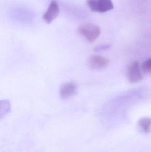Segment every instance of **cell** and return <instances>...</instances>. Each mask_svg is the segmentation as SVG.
I'll return each mask as SVG.
<instances>
[{"instance_id":"obj_4","label":"cell","mask_w":151,"mask_h":152,"mask_svg":"<svg viewBox=\"0 0 151 152\" xmlns=\"http://www.w3.org/2000/svg\"><path fill=\"white\" fill-rule=\"evenodd\" d=\"M127 77L129 80L132 83H136L142 80V74L138 61H134L129 65L128 69Z\"/></svg>"},{"instance_id":"obj_2","label":"cell","mask_w":151,"mask_h":152,"mask_svg":"<svg viewBox=\"0 0 151 152\" xmlns=\"http://www.w3.org/2000/svg\"><path fill=\"white\" fill-rule=\"evenodd\" d=\"M88 6L94 12H106L113 9L111 0H87Z\"/></svg>"},{"instance_id":"obj_7","label":"cell","mask_w":151,"mask_h":152,"mask_svg":"<svg viewBox=\"0 0 151 152\" xmlns=\"http://www.w3.org/2000/svg\"><path fill=\"white\" fill-rule=\"evenodd\" d=\"M11 110V104L8 100L0 101V120L3 118Z\"/></svg>"},{"instance_id":"obj_1","label":"cell","mask_w":151,"mask_h":152,"mask_svg":"<svg viewBox=\"0 0 151 152\" xmlns=\"http://www.w3.org/2000/svg\"><path fill=\"white\" fill-rule=\"evenodd\" d=\"M79 32L90 42L95 41L101 34V29L98 26L88 24L79 27Z\"/></svg>"},{"instance_id":"obj_9","label":"cell","mask_w":151,"mask_h":152,"mask_svg":"<svg viewBox=\"0 0 151 152\" xmlns=\"http://www.w3.org/2000/svg\"><path fill=\"white\" fill-rule=\"evenodd\" d=\"M142 69L145 74H150L151 72V59H148L144 61L142 65Z\"/></svg>"},{"instance_id":"obj_5","label":"cell","mask_w":151,"mask_h":152,"mask_svg":"<svg viewBox=\"0 0 151 152\" xmlns=\"http://www.w3.org/2000/svg\"><path fill=\"white\" fill-rule=\"evenodd\" d=\"M77 91V86L73 82H67L61 86L59 95L63 100H67L73 96Z\"/></svg>"},{"instance_id":"obj_3","label":"cell","mask_w":151,"mask_h":152,"mask_svg":"<svg viewBox=\"0 0 151 152\" xmlns=\"http://www.w3.org/2000/svg\"><path fill=\"white\" fill-rule=\"evenodd\" d=\"M109 60L106 58L99 55H92L88 59L87 65L93 70H101L108 66Z\"/></svg>"},{"instance_id":"obj_8","label":"cell","mask_w":151,"mask_h":152,"mask_svg":"<svg viewBox=\"0 0 151 152\" xmlns=\"http://www.w3.org/2000/svg\"><path fill=\"white\" fill-rule=\"evenodd\" d=\"M138 125L142 131L144 133H148L150 131L151 119L150 118H142L139 120Z\"/></svg>"},{"instance_id":"obj_10","label":"cell","mask_w":151,"mask_h":152,"mask_svg":"<svg viewBox=\"0 0 151 152\" xmlns=\"http://www.w3.org/2000/svg\"><path fill=\"white\" fill-rule=\"evenodd\" d=\"M111 47V45H99L95 48V50L96 51H103L107 50Z\"/></svg>"},{"instance_id":"obj_6","label":"cell","mask_w":151,"mask_h":152,"mask_svg":"<svg viewBox=\"0 0 151 152\" xmlns=\"http://www.w3.org/2000/svg\"><path fill=\"white\" fill-rule=\"evenodd\" d=\"M59 13V9L56 0H53L51 3L47 11L44 13L43 19L48 24H50L57 17Z\"/></svg>"}]
</instances>
